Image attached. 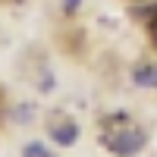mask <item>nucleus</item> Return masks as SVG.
<instances>
[{"mask_svg":"<svg viewBox=\"0 0 157 157\" xmlns=\"http://www.w3.org/2000/svg\"><path fill=\"white\" fill-rule=\"evenodd\" d=\"M101 145L116 157H135L148 148V132L138 129L135 123H129L123 113L104 120V132H101Z\"/></svg>","mask_w":157,"mask_h":157,"instance_id":"1","label":"nucleus"},{"mask_svg":"<svg viewBox=\"0 0 157 157\" xmlns=\"http://www.w3.org/2000/svg\"><path fill=\"white\" fill-rule=\"evenodd\" d=\"M47 132H50V138H54L60 148H69V145L78 141V126H75L72 120H54Z\"/></svg>","mask_w":157,"mask_h":157,"instance_id":"2","label":"nucleus"},{"mask_svg":"<svg viewBox=\"0 0 157 157\" xmlns=\"http://www.w3.org/2000/svg\"><path fill=\"white\" fill-rule=\"evenodd\" d=\"M141 19H145V32L151 38V44L157 50V3H151L148 10H141Z\"/></svg>","mask_w":157,"mask_h":157,"instance_id":"3","label":"nucleus"},{"mask_svg":"<svg viewBox=\"0 0 157 157\" xmlns=\"http://www.w3.org/2000/svg\"><path fill=\"white\" fill-rule=\"evenodd\" d=\"M135 82L138 85H157V69L154 66H138L135 69Z\"/></svg>","mask_w":157,"mask_h":157,"instance_id":"4","label":"nucleus"},{"mask_svg":"<svg viewBox=\"0 0 157 157\" xmlns=\"http://www.w3.org/2000/svg\"><path fill=\"white\" fill-rule=\"evenodd\" d=\"M22 157H54L44 145H38V141H32V145H25V151H22Z\"/></svg>","mask_w":157,"mask_h":157,"instance_id":"5","label":"nucleus"},{"mask_svg":"<svg viewBox=\"0 0 157 157\" xmlns=\"http://www.w3.org/2000/svg\"><path fill=\"white\" fill-rule=\"evenodd\" d=\"M78 3H82V0H63V10H66V13H75Z\"/></svg>","mask_w":157,"mask_h":157,"instance_id":"6","label":"nucleus"}]
</instances>
